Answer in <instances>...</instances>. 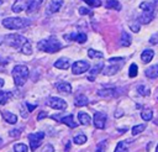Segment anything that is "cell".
I'll return each instance as SVG.
<instances>
[{"instance_id": "cell-1", "label": "cell", "mask_w": 158, "mask_h": 152, "mask_svg": "<svg viewBox=\"0 0 158 152\" xmlns=\"http://www.w3.org/2000/svg\"><path fill=\"white\" fill-rule=\"evenodd\" d=\"M37 47H38L40 51H43V52H47V53H54V52H58L62 48V43L54 36H51L46 40H41L37 43Z\"/></svg>"}, {"instance_id": "cell-2", "label": "cell", "mask_w": 158, "mask_h": 152, "mask_svg": "<svg viewBox=\"0 0 158 152\" xmlns=\"http://www.w3.org/2000/svg\"><path fill=\"white\" fill-rule=\"evenodd\" d=\"M12 78H14V83L16 87H22L27 79H28V68L26 65H22V64H19V65H15L12 68Z\"/></svg>"}, {"instance_id": "cell-3", "label": "cell", "mask_w": 158, "mask_h": 152, "mask_svg": "<svg viewBox=\"0 0 158 152\" xmlns=\"http://www.w3.org/2000/svg\"><path fill=\"white\" fill-rule=\"evenodd\" d=\"M30 25H31V20L23 17H6L2 20V26L10 30H21Z\"/></svg>"}, {"instance_id": "cell-4", "label": "cell", "mask_w": 158, "mask_h": 152, "mask_svg": "<svg viewBox=\"0 0 158 152\" xmlns=\"http://www.w3.org/2000/svg\"><path fill=\"white\" fill-rule=\"evenodd\" d=\"M4 41L6 42V44L14 47V48H22V46L27 42V40L21 36V35H17V33H10V35H6Z\"/></svg>"}, {"instance_id": "cell-5", "label": "cell", "mask_w": 158, "mask_h": 152, "mask_svg": "<svg viewBox=\"0 0 158 152\" xmlns=\"http://www.w3.org/2000/svg\"><path fill=\"white\" fill-rule=\"evenodd\" d=\"M118 62H125V59L121 58V57L110 58V59H109V63H111V64L107 65L106 68H104V69H102V73H104L105 75H114L115 73H117V72L120 70L121 64H122V63L118 64Z\"/></svg>"}, {"instance_id": "cell-6", "label": "cell", "mask_w": 158, "mask_h": 152, "mask_svg": "<svg viewBox=\"0 0 158 152\" xmlns=\"http://www.w3.org/2000/svg\"><path fill=\"white\" fill-rule=\"evenodd\" d=\"M46 104H47L48 106H51L52 109L60 110V111H63V110L67 109V103H65L63 99L57 98V96H51V98H48L47 101H46Z\"/></svg>"}, {"instance_id": "cell-7", "label": "cell", "mask_w": 158, "mask_h": 152, "mask_svg": "<svg viewBox=\"0 0 158 152\" xmlns=\"http://www.w3.org/2000/svg\"><path fill=\"white\" fill-rule=\"evenodd\" d=\"M28 142H30V147L32 151H36L37 147H40L42 140L44 138V133L43 132H36V133H30L28 135Z\"/></svg>"}, {"instance_id": "cell-8", "label": "cell", "mask_w": 158, "mask_h": 152, "mask_svg": "<svg viewBox=\"0 0 158 152\" xmlns=\"http://www.w3.org/2000/svg\"><path fill=\"white\" fill-rule=\"evenodd\" d=\"M89 69H90V64L86 61H77L72 65L73 74H83V73H85Z\"/></svg>"}, {"instance_id": "cell-9", "label": "cell", "mask_w": 158, "mask_h": 152, "mask_svg": "<svg viewBox=\"0 0 158 152\" xmlns=\"http://www.w3.org/2000/svg\"><path fill=\"white\" fill-rule=\"evenodd\" d=\"M51 117H52L53 120H57V121H60V122L65 124V125L69 126L70 129H75V127L78 126V124L74 121L73 115H67V116H63V117H59V116H57V115H52Z\"/></svg>"}, {"instance_id": "cell-10", "label": "cell", "mask_w": 158, "mask_h": 152, "mask_svg": "<svg viewBox=\"0 0 158 152\" xmlns=\"http://www.w3.org/2000/svg\"><path fill=\"white\" fill-rule=\"evenodd\" d=\"M63 5V0H51L47 5V9H46V14L47 15H52V14H56L57 11H59V9L62 7Z\"/></svg>"}, {"instance_id": "cell-11", "label": "cell", "mask_w": 158, "mask_h": 152, "mask_svg": "<svg viewBox=\"0 0 158 152\" xmlns=\"http://www.w3.org/2000/svg\"><path fill=\"white\" fill-rule=\"evenodd\" d=\"M93 121H94V126H95L96 129L102 130V129L105 127L106 115H105L104 112H95V114H94V119H93Z\"/></svg>"}, {"instance_id": "cell-12", "label": "cell", "mask_w": 158, "mask_h": 152, "mask_svg": "<svg viewBox=\"0 0 158 152\" xmlns=\"http://www.w3.org/2000/svg\"><path fill=\"white\" fill-rule=\"evenodd\" d=\"M102 67H104V64H102V63H99V64H95L93 68H90V69H89L88 80H90V82H94V80H95V78H96V75H98V74L101 72Z\"/></svg>"}, {"instance_id": "cell-13", "label": "cell", "mask_w": 158, "mask_h": 152, "mask_svg": "<svg viewBox=\"0 0 158 152\" xmlns=\"http://www.w3.org/2000/svg\"><path fill=\"white\" fill-rule=\"evenodd\" d=\"M42 4H43V0H28V5H27V10H26L27 14L30 15V14L36 12Z\"/></svg>"}, {"instance_id": "cell-14", "label": "cell", "mask_w": 158, "mask_h": 152, "mask_svg": "<svg viewBox=\"0 0 158 152\" xmlns=\"http://www.w3.org/2000/svg\"><path fill=\"white\" fill-rule=\"evenodd\" d=\"M98 95L101 98H112L116 95V91L114 88H104V89L98 90Z\"/></svg>"}, {"instance_id": "cell-15", "label": "cell", "mask_w": 158, "mask_h": 152, "mask_svg": "<svg viewBox=\"0 0 158 152\" xmlns=\"http://www.w3.org/2000/svg\"><path fill=\"white\" fill-rule=\"evenodd\" d=\"M69 65H70V61L65 57H62V58H59L58 61L54 62V67L59 68V69H68Z\"/></svg>"}, {"instance_id": "cell-16", "label": "cell", "mask_w": 158, "mask_h": 152, "mask_svg": "<svg viewBox=\"0 0 158 152\" xmlns=\"http://www.w3.org/2000/svg\"><path fill=\"white\" fill-rule=\"evenodd\" d=\"M144 74H146L147 78H151V79L158 78V64H154V65L148 67V68L146 69Z\"/></svg>"}, {"instance_id": "cell-17", "label": "cell", "mask_w": 158, "mask_h": 152, "mask_svg": "<svg viewBox=\"0 0 158 152\" xmlns=\"http://www.w3.org/2000/svg\"><path fill=\"white\" fill-rule=\"evenodd\" d=\"M153 14L154 12H151V11H143V14L138 16V22L139 23H149L153 19Z\"/></svg>"}, {"instance_id": "cell-18", "label": "cell", "mask_w": 158, "mask_h": 152, "mask_svg": "<svg viewBox=\"0 0 158 152\" xmlns=\"http://www.w3.org/2000/svg\"><path fill=\"white\" fill-rule=\"evenodd\" d=\"M154 57V52L153 49H144L141 54V59L143 63H149L152 61V58Z\"/></svg>"}, {"instance_id": "cell-19", "label": "cell", "mask_w": 158, "mask_h": 152, "mask_svg": "<svg viewBox=\"0 0 158 152\" xmlns=\"http://www.w3.org/2000/svg\"><path fill=\"white\" fill-rule=\"evenodd\" d=\"M1 115H2L4 120H5L6 122H9V124H16V122H17V116H16L15 114L10 112V111H2Z\"/></svg>"}, {"instance_id": "cell-20", "label": "cell", "mask_w": 158, "mask_h": 152, "mask_svg": "<svg viewBox=\"0 0 158 152\" xmlns=\"http://www.w3.org/2000/svg\"><path fill=\"white\" fill-rule=\"evenodd\" d=\"M23 9H27V6H26V0H16L15 4L12 5V11L16 12V14L21 12Z\"/></svg>"}, {"instance_id": "cell-21", "label": "cell", "mask_w": 158, "mask_h": 152, "mask_svg": "<svg viewBox=\"0 0 158 152\" xmlns=\"http://www.w3.org/2000/svg\"><path fill=\"white\" fill-rule=\"evenodd\" d=\"M88 104H89V99L85 95H83V94L77 95V98L74 99V105L75 106H85Z\"/></svg>"}, {"instance_id": "cell-22", "label": "cell", "mask_w": 158, "mask_h": 152, "mask_svg": "<svg viewBox=\"0 0 158 152\" xmlns=\"http://www.w3.org/2000/svg\"><path fill=\"white\" fill-rule=\"evenodd\" d=\"M78 119H79V122H80L81 125L88 126V125H90V124H91V117H90L86 112L80 111V112L78 114Z\"/></svg>"}, {"instance_id": "cell-23", "label": "cell", "mask_w": 158, "mask_h": 152, "mask_svg": "<svg viewBox=\"0 0 158 152\" xmlns=\"http://www.w3.org/2000/svg\"><path fill=\"white\" fill-rule=\"evenodd\" d=\"M57 90L60 93H64V94H69V93H72V85L69 83L63 82V83H59L57 85Z\"/></svg>"}, {"instance_id": "cell-24", "label": "cell", "mask_w": 158, "mask_h": 152, "mask_svg": "<svg viewBox=\"0 0 158 152\" xmlns=\"http://www.w3.org/2000/svg\"><path fill=\"white\" fill-rule=\"evenodd\" d=\"M120 43L123 46V47H128L130 44H131V37L128 36V33L127 32H122L121 33V38H120Z\"/></svg>"}, {"instance_id": "cell-25", "label": "cell", "mask_w": 158, "mask_h": 152, "mask_svg": "<svg viewBox=\"0 0 158 152\" xmlns=\"http://www.w3.org/2000/svg\"><path fill=\"white\" fill-rule=\"evenodd\" d=\"M105 6L107 9H114V10H117V11L121 10V4L117 0H107L106 4H105Z\"/></svg>"}, {"instance_id": "cell-26", "label": "cell", "mask_w": 158, "mask_h": 152, "mask_svg": "<svg viewBox=\"0 0 158 152\" xmlns=\"http://www.w3.org/2000/svg\"><path fill=\"white\" fill-rule=\"evenodd\" d=\"M128 151V142L127 141H120L116 145V148L114 152H127Z\"/></svg>"}, {"instance_id": "cell-27", "label": "cell", "mask_w": 158, "mask_h": 152, "mask_svg": "<svg viewBox=\"0 0 158 152\" xmlns=\"http://www.w3.org/2000/svg\"><path fill=\"white\" fill-rule=\"evenodd\" d=\"M141 117L144 120V121H149L152 117H153V111L149 109V108H146L141 111Z\"/></svg>"}, {"instance_id": "cell-28", "label": "cell", "mask_w": 158, "mask_h": 152, "mask_svg": "<svg viewBox=\"0 0 158 152\" xmlns=\"http://www.w3.org/2000/svg\"><path fill=\"white\" fill-rule=\"evenodd\" d=\"M139 9H142L143 11H151V12H154V4L153 2H148V1H144L139 5Z\"/></svg>"}, {"instance_id": "cell-29", "label": "cell", "mask_w": 158, "mask_h": 152, "mask_svg": "<svg viewBox=\"0 0 158 152\" xmlns=\"http://www.w3.org/2000/svg\"><path fill=\"white\" fill-rule=\"evenodd\" d=\"M86 140H88V137H86L85 135H83V133L75 135V136H74V138H73L74 143H77V145H83V143H85V142H86Z\"/></svg>"}, {"instance_id": "cell-30", "label": "cell", "mask_w": 158, "mask_h": 152, "mask_svg": "<svg viewBox=\"0 0 158 152\" xmlns=\"http://www.w3.org/2000/svg\"><path fill=\"white\" fill-rule=\"evenodd\" d=\"M88 56H89L90 58H102V57H104L102 52L95 51V49H93V48H90V49L88 51Z\"/></svg>"}, {"instance_id": "cell-31", "label": "cell", "mask_w": 158, "mask_h": 152, "mask_svg": "<svg viewBox=\"0 0 158 152\" xmlns=\"http://www.w3.org/2000/svg\"><path fill=\"white\" fill-rule=\"evenodd\" d=\"M137 73H138L137 64H136V63H132V64L130 65V68H128V77H130V78H135V77L137 75Z\"/></svg>"}, {"instance_id": "cell-32", "label": "cell", "mask_w": 158, "mask_h": 152, "mask_svg": "<svg viewBox=\"0 0 158 152\" xmlns=\"http://www.w3.org/2000/svg\"><path fill=\"white\" fill-rule=\"evenodd\" d=\"M137 91H138V94H141V95H143V96H148V95L151 94L149 88H147L146 85H138V87H137Z\"/></svg>"}, {"instance_id": "cell-33", "label": "cell", "mask_w": 158, "mask_h": 152, "mask_svg": "<svg viewBox=\"0 0 158 152\" xmlns=\"http://www.w3.org/2000/svg\"><path fill=\"white\" fill-rule=\"evenodd\" d=\"M11 98V93L9 91H0V105L5 104Z\"/></svg>"}, {"instance_id": "cell-34", "label": "cell", "mask_w": 158, "mask_h": 152, "mask_svg": "<svg viewBox=\"0 0 158 152\" xmlns=\"http://www.w3.org/2000/svg\"><path fill=\"white\" fill-rule=\"evenodd\" d=\"M144 129H146V125H144V124L136 125V126H133V127H132V135H133V136H136V135H138L139 132L144 131Z\"/></svg>"}, {"instance_id": "cell-35", "label": "cell", "mask_w": 158, "mask_h": 152, "mask_svg": "<svg viewBox=\"0 0 158 152\" xmlns=\"http://www.w3.org/2000/svg\"><path fill=\"white\" fill-rule=\"evenodd\" d=\"M14 151L15 152H28V147L25 143H16L14 146Z\"/></svg>"}, {"instance_id": "cell-36", "label": "cell", "mask_w": 158, "mask_h": 152, "mask_svg": "<svg viewBox=\"0 0 158 152\" xmlns=\"http://www.w3.org/2000/svg\"><path fill=\"white\" fill-rule=\"evenodd\" d=\"M21 52L23 53V54H27V56H30L31 53H32V47H31V43L27 41L23 46H22V48H21Z\"/></svg>"}, {"instance_id": "cell-37", "label": "cell", "mask_w": 158, "mask_h": 152, "mask_svg": "<svg viewBox=\"0 0 158 152\" xmlns=\"http://www.w3.org/2000/svg\"><path fill=\"white\" fill-rule=\"evenodd\" d=\"M86 35L85 33H83V32H80V33H75L74 35V40L77 41V42H79V43H84L85 41H86Z\"/></svg>"}, {"instance_id": "cell-38", "label": "cell", "mask_w": 158, "mask_h": 152, "mask_svg": "<svg viewBox=\"0 0 158 152\" xmlns=\"http://www.w3.org/2000/svg\"><path fill=\"white\" fill-rule=\"evenodd\" d=\"M84 2H86L89 6H93V7H99L101 6V1L100 0H83Z\"/></svg>"}, {"instance_id": "cell-39", "label": "cell", "mask_w": 158, "mask_h": 152, "mask_svg": "<svg viewBox=\"0 0 158 152\" xmlns=\"http://www.w3.org/2000/svg\"><path fill=\"white\" fill-rule=\"evenodd\" d=\"M21 132H22V130H21V129H14V130H11V131L9 132V135H10V137L16 138V137H20Z\"/></svg>"}, {"instance_id": "cell-40", "label": "cell", "mask_w": 158, "mask_h": 152, "mask_svg": "<svg viewBox=\"0 0 158 152\" xmlns=\"http://www.w3.org/2000/svg\"><path fill=\"white\" fill-rule=\"evenodd\" d=\"M79 14H80V15H88V14H90V9H86V7H79Z\"/></svg>"}, {"instance_id": "cell-41", "label": "cell", "mask_w": 158, "mask_h": 152, "mask_svg": "<svg viewBox=\"0 0 158 152\" xmlns=\"http://www.w3.org/2000/svg\"><path fill=\"white\" fill-rule=\"evenodd\" d=\"M105 145H106V141L99 143V145H98V150H96V152H104V150H105Z\"/></svg>"}, {"instance_id": "cell-42", "label": "cell", "mask_w": 158, "mask_h": 152, "mask_svg": "<svg viewBox=\"0 0 158 152\" xmlns=\"http://www.w3.org/2000/svg\"><path fill=\"white\" fill-rule=\"evenodd\" d=\"M149 43H152V44H156V43H158V32L151 37V40H149Z\"/></svg>"}, {"instance_id": "cell-43", "label": "cell", "mask_w": 158, "mask_h": 152, "mask_svg": "<svg viewBox=\"0 0 158 152\" xmlns=\"http://www.w3.org/2000/svg\"><path fill=\"white\" fill-rule=\"evenodd\" d=\"M130 27L133 32H138L139 31V25L138 23H130Z\"/></svg>"}, {"instance_id": "cell-44", "label": "cell", "mask_w": 158, "mask_h": 152, "mask_svg": "<svg viewBox=\"0 0 158 152\" xmlns=\"http://www.w3.org/2000/svg\"><path fill=\"white\" fill-rule=\"evenodd\" d=\"M42 152H53V146H52V145H47V146L43 148Z\"/></svg>"}, {"instance_id": "cell-45", "label": "cell", "mask_w": 158, "mask_h": 152, "mask_svg": "<svg viewBox=\"0 0 158 152\" xmlns=\"http://www.w3.org/2000/svg\"><path fill=\"white\" fill-rule=\"evenodd\" d=\"M26 106H27V110H28V111H33V110H35V108H36V105L30 104V103H26Z\"/></svg>"}, {"instance_id": "cell-46", "label": "cell", "mask_w": 158, "mask_h": 152, "mask_svg": "<svg viewBox=\"0 0 158 152\" xmlns=\"http://www.w3.org/2000/svg\"><path fill=\"white\" fill-rule=\"evenodd\" d=\"M46 116H47V112H44V111H41V112L38 114L37 119H38V120H42V119H44Z\"/></svg>"}, {"instance_id": "cell-47", "label": "cell", "mask_w": 158, "mask_h": 152, "mask_svg": "<svg viewBox=\"0 0 158 152\" xmlns=\"http://www.w3.org/2000/svg\"><path fill=\"white\" fill-rule=\"evenodd\" d=\"M2 85H4V80H2V79H1V78H0V88H1V87H2Z\"/></svg>"}, {"instance_id": "cell-48", "label": "cell", "mask_w": 158, "mask_h": 152, "mask_svg": "<svg viewBox=\"0 0 158 152\" xmlns=\"http://www.w3.org/2000/svg\"><path fill=\"white\" fill-rule=\"evenodd\" d=\"M2 42H4V40H2V38H0V44H1Z\"/></svg>"}, {"instance_id": "cell-49", "label": "cell", "mask_w": 158, "mask_h": 152, "mask_svg": "<svg viewBox=\"0 0 158 152\" xmlns=\"http://www.w3.org/2000/svg\"><path fill=\"white\" fill-rule=\"evenodd\" d=\"M156 152H158V145H157V147H156Z\"/></svg>"}, {"instance_id": "cell-50", "label": "cell", "mask_w": 158, "mask_h": 152, "mask_svg": "<svg viewBox=\"0 0 158 152\" xmlns=\"http://www.w3.org/2000/svg\"><path fill=\"white\" fill-rule=\"evenodd\" d=\"M1 143H2V140H1V138H0V145H1Z\"/></svg>"}, {"instance_id": "cell-51", "label": "cell", "mask_w": 158, "mask_h": 152, "mask_svg": "<svg viewBox=\"0 0 158 152\" xmlns=\"http://www.w3.org/2000/svg\"><path fill=\"white\" fill-rule=\"evenodd\" d=\"M153 2H158V0H153Z\"/></svg>"}]
</instances>
